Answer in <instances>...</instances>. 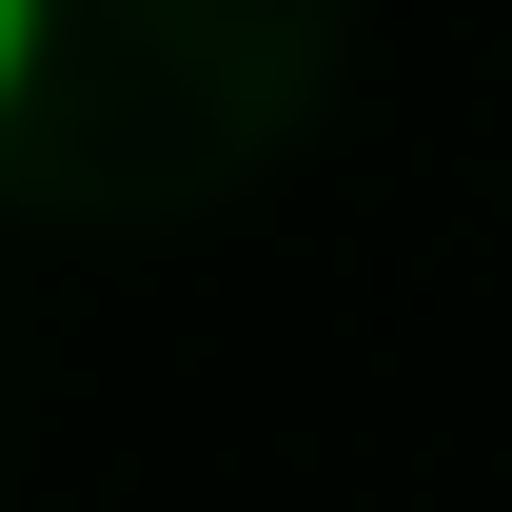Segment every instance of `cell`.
<instances>
[{
  "instance_id": "cell-1",
  "label": "cell",
  "mask_w": 512,
  "mask_h": 512,
  "mask_svg": "<svg viewBox=\"0 0 512 512\" xmlns=\"http://www.w3.org/2000/svg\"><path fill=\"white\" fill-rule=\"evenodd\" d=\"M40 60H60V0H0V119L40 99Z\"/></svg>"
}]
</instances>
